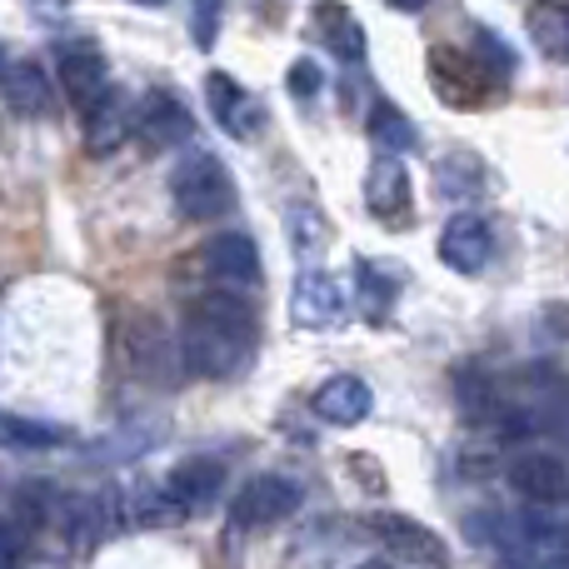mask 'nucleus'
I'll list each match as a JSON object with an SVG mask.
<instances>
[{
    "mask_svg": "<svg viewBox=\"0 0 569 569\" xmlns=\"http://www.w3.org/2000/svg\"><path fill=\"white\" fill-rule=\"evenodd\" d=\"M176 350H180V370L196 375V380H236V375H246L260 350L256 305L230 290H210L200 300H190L176 335Z\"/></svg>",
    "mask_w": 569,
    "mask_h": 569,
    "instance_id": "nucleus-1",
    "label": "nucleus"
},
{
    "mask_svg": "<svg viewBox=\"0 0 569 569\" xmlns=\"http://www.w3.org/2000/svg\"><path fill=\"white\" fill-rule=\"evenodd\" d=\"M355 569H395V565H385V560H365V565H355Z\"/></svg>",
    "mask_w": 569,
    "mask_h": 569,
    "instance_id": "nucleus-34",
    "label": "nucleus"
},
{
    "mask_svg": "<svg viewBox=\"0 0 569 569\" xmlns=\"http://www.w3.org/2000/svg\"><path fill=\"white\" fill-rule=\"evenodd\" d=\"M220 16H226V0H196V16H190V30H196V46L210 50L220 36Z\"/></svg>",
    "mask_w": 569,
    "mask_h": 569,
    "instance_id": "nucleus-30",
    "label": "nucleus"
},
{
    "mask_svg": "<svg viewBox=\"0 0 569 569\" xmlns=\"http://www.w3.org/2000/svg\"><path fill=\"white\" fill-rule=\"evenodd\" d=\"M126 140H130V106L120 90L106 86L86 106V150L90 156H116Z\"/></svg>",
    "mask_w": 569,
    "mask_h": 569,
    "instance_id": "nucleus-15",
    "label": "nucleus"
},
{
    "mask_svg": "<svg viewBox=\"0 0 569 569\" xmlns=\"http://www.w3.org/2000/svg\"><path fill=\"white\" fill-rule=\"evenodd\" d=\"M320 86H325V70L315 66L310 56H300L290 70H284V90H290L295 100H315L320 96Z\"/></svg>",
    "mask_w": 569,
    "mask_h": 569,
    "instance_id": "nucleus-29",
    "label": "nucleus"
},
{
    "mask_svg": "<svg viewBox=\"0 0 569 569\" xmlns=\"http://www.w3.org/2000/svg\"><path fill=\"white\" fill-rule=\"evenodd\" d=\"M0 445H10V450H56V445H66V430H60V425L0 415Z\"/></svg>",
    "mask_w": 569,
    "mask_h": 569,
    "instance_id": "nucleus-26",
    "label": "nucleus"
},
{
    "mask_svg": "<svg viewBox=\"0 0 569 569\" xmlns=\"http://www.w3.org/2000/svg\"><path fill=\"white\" fill-rule=\"evenodd\" d=\"M206 100H210L216 126L226 130L230 140H256L260 130H266V106H260L240 80H230L226 70H210L206 76Z\"/></svg>",
    "mask_w": 569,
    "mask_h": 569,
    "instance_id": "nucleus-8",
    "label": "nucleus"
},
{
    "mask_svg": "<svg viewBox=\"0 0 569 569\" xmlns=\"http://www.w3.org/2000/svg\"><path fill=\"white\" fill-rule=\"evenodd\" d=\"M365 530H370L390 555H400V560L425 565V569H450V550H445V540L430 530V525L410 520V515L370 510L365 515Z\"/></svg>",
    "mask_w": 569,
    "mask_h": 569,
    "instance_id": "nucleus-5",
    "label": "nucleus"
},
{
    "mask_svg": "<svg viewBox=\"0 0 569 569\" xmlns=\"http://www.w3.org/2000/svg\"><path fill=\"white\" fill-rule=\"evenodd\" d=\"M410 170L400 166V156H390V150H380V160L370 166V176H365V206H370L375 220H385V226L405 230V220H410Z\"/></svg>",
    "mask_w": 569,
    "mask_h": 569,
    "instance_id": "nucleus-11",
    "label": "nucleus"
},
{
    "mask_svg": "<svg viewBox=\"0 0 569 569\" xmlns=\"http://www.w3.org/2000/svg\"><path fill=\"white\" fill-rule=\"evenodd\" d=\"M435 186L450 200H480V196H490L495 176L475 150H455V156H445L440 166H435Z\"/></svg>",
    "mask_w": 569,
    "mask_h": 569,
    "instance_id": "nucleus-20",
    "label": "nucleus"
},
{
    "mask_svg": "<svg viewBox=\"0 0 569 569\" xmlns=\"http://www.w3.org/2000/svg\"><path fill=\"white\" fill-rule=\"evenodd\" d=\"M550 430H555V435H560V440L569 445V400L560 405V410H555V420H550Z\"/></svg>",
    "mask_w": 569,
    "mask_h": 569,
    "instance_id": "nucleus-32",
    "label": "nucleus"
},
{
    "mask_svg": "<svg viewBox=\"0 0 569 569\" xmlns=\"http://www.w3.org/2000/svg\"><path fill=\"white\" fill-rule=\"evenodd\" d=\"M510 490L535 505H555L569 495V465L560 455H520L510 465Z\"/></svg>",
    "mask_w": 569,
    "mask_h": 569,
    "instance_id": "nucleus-16",
    "label": "nucleus"
},
{
    "mask_svg": "<svg viewBox=\"0 0 569 569\" xmlns=\"http://www.w3.org/2000/svg\"><path fill=\"white\" fill-rule=\"evenodd\" d=\"M120 510H126V520L130 525H146V530H160V525H176V520H186V510H180L176 500L166 495V485H130V495H120Z\"/></svg>",
    "mask_w": 569,
    "mask_h": 569,
    "instance_id": "nucleus-23",
    "label": "nucleus"
},
{
    "mask_svg": "<svg viewBox=\"0 0 569 569\" xmlns=\"http://www.w3.org/2000/svg\"><path fill=\"white\" fill-rule=\"evenodd\" d=\"M140 6H166V0H140Z\"/></svg>",
    "mask_w": 569,
    "mask_h": 569,
    "instance_id": "nucleus-35",
    "label": "nucleus"
},
{
    "mask_svg": "<svg viewBox=\"0 0 569 569\" xmlns=\"http://www.w3.org/2000/svg\"><path fill=\"white\" fill-rule=\"evenodd\" d=\"M120 355H126L130 370H136L140 380H150V385H170L180 375L176 340H170L166 325H160L156 315H146V310H130L126 320H120Z\"/></svg>",
    "mask_w": 569,
    "mask_h": 569,
    "instance_id": "nucleus-3",
    "label": "nucleus"
},
{
    "mask_svg": "<svg viewBox=\"0 0 569 569\" xmlns=\"http://www.w3.org/2000/svg\"><path fill=\"white\" fill-rule=\"evenodd\" d=\"M220 490H226V465L220 460H186L176 465V470L166 475V495L180 505L186 515H206L210 505L220 500Z\"/></svg>",
    "mask_w": 569,
    "mask_h": 569,
    "instance_id": "nucleus-13",
    "label": "nucleus"
},
{
    "mask_svg": "<svg viewBox=\"0 0 569 569\" xmlns=\"http://www.w3.org/2000/svg\"><path fill=\"white\" fill-rule=\"evenodd\" d=\"M0 70H6V60H0Z\"/></svg>",
    "mask_w": 569,
    "mask_h": 569,
    "instance_id": "nucleus-36",
    "label": "nucleus"
},
{
    "mask_svg": "<svg viewBox=\"0 0 569 569\" xmlns=\"http://www.w3.org/2000/svg\"><path fill=\"white\" fill-rule=\"evenodd\" d=\"M170 200H176L180 220L210 226V220L236 210V176H230L210 150H190V156L176 166V176H170Z\"/></svg>",
    "mask_w": 569,
    "mask_h": 569,
    "instance_id": "nucleus-2",
    "label": "nucleus"
},
{
    "mask_svg": "<svg viewBox=\"0 0 569 569\" xmlns=\"http://www.w3.org/2000/svg\"><path fill=\"white\" fill-rule=\"evenodd\" d=\"M200 270L216 284H240L246 290V284H260V250L240 230H220L200 246Z\"/></svg>",
    "mask_w": 569,
    "mask_h": 569,
    "instance_id": "nucleus-10",
    "label": "nucleus"
},
{
    "mask_svg": "<svg viewBox=\"0 0 569 569\" xmlns=\"http://www.w3.org/2000/svg\"><path fill=\"white\" fill-rule=\"evenodd\" d=\"M370 140L380 150H390V156H405V150H415L420 146V136H415V126H410V116H405L400 106H390V100H375L370 106Z\"/></svg>",
    "mask_w": 569,
    "mask_h": 569,
    "instance_id": "nucleus-24",
    "label": "nucleus"
},
{
    "mask_svg": "<svg viewBox=\"0 0 569 569\" xmlns=\"http://www.w3.org/2000/svg\"><path fill=\"white\" fill-rule=\"evenodd\" d=\"M370 385L355 380V375H335V380H325L320 390H315V415L330 425H360L365 415H370Z\"/></svg>",
    "mask_w": 569,
    "mask_h": 569,
    "instance_id": "nucleus-19",
    "label": "nucleus"
},
{
    "mask_svg": "<svg viewBox=\"0 0 569 569\" xmlns=\"http://www.w3.org/2000/svg\"><path fill=\"white\" fill-rule=\"evenodd\" d=\"M425 70H430L435 96H440L450 110H485V100H490V90H495V80L485 76L480 60L455 50V46H430Z\"/></svg>",
    "mask_w": 569,
    "mask_h": 569,
    "instance_id": "nucleus-4",
    "label": "nucleus"
},
{
    "mask_svg": "<svg viewBox=\"0 0 569 569\" xmlns=\"http://www.w3.org/2000/svg\"><path fill=\"white\" fill-rule=\"evenodd\" d=\"M20 550H26V540H20V525L0 520V569H20Z\"/></svg>",
    "mask_w": 569,
    "mask_h": 569,
    "instance_id": "nucleus-31",
    "label": "nucleus"
},
{
    "mask_svg": "<svg viewBox=\"0 0 569 569\" xmlns=\"http://www.w3.org/2000/svg\"><path fill=\"white\" fill-rule=\"evenodd\" d=\"M400 284H405V276L390 266V260H385V266H380V260H360V266H355V300L365 305V315H370L375 325L390 315Z\"/></svg>",
    "mask_w": 569,
    "mask_h": 569,
    "instance_id": "nucleus-22",
    "label": "nucleus"
},
{
    "mask_svg": "<svg viewBox=\"0 0 569 569\" xmlns=\"http://www.w3.org/2000/svg\"><path fill=\"white\" fill-rule=\"evenodd\" d=\"M315 30H320V40L340 60H350V66L365 60V26L350 16V6H340V0H320V6H315Z\"/></svg>",
    "mask_w": 569,
    "mask_h": 569,
    "instance_id": "nucleus-21",
    "label": "nucleus"
},
{
    "mask_svg": "<svg viewBox=\"0 0 569 569\" xmlns=\"http://www.w3.org/2000/svg\"><path fill=\"white\" fill-rule=\"evenodd\" d=\"M300 505H305V490L295 480H284V475H256V480L236 495V505H230V525H240V530H266V525L290 520Z\"/></svg>",
    "mask_w": 569,
    "mask_h": 569,
    "instance_id": "nucleus-6",
    "label": "nucleus"
},
{
    "mask_svg": "<svg viewBox=\"0 0 569 569\" xmlns=\"http://www.w3.org/2000/svg\"><path fill=\"white\" fill-rule=\"evenodd\" d=\"M495 256V236L490 220L475 216V210H460L450 226L440 230V260L455 270V276H480Z\"/></svg>",
    "mask_w": 569,
    "mask_h": 569,
    "instance_id": "nucleus-9",
    "label": "nucleus"
},
{
    "mask_svg": "<svg viewBox=\"0 0 569 569\" xmlns=\"http://www.w3.org/2000/svg\"><path fill=\"white\" fill-rule=\"evenodd\" d=\"M345 315V295L340 284H335L325 270H300L295 276V290H290V320L300 325V330H330V325H340Z\"/></svg>",
    "mask_w": 569,
    "mask_h": 569,
    "instance_id": "nucleus-12",
    "label": "nucleus"
},
{
    "mask_svg": "<svg viewBox=\"0 0 569 569\" xmlns=\"http://www.w3.org/2000/svg\"><path fill=\"white\" fill-rule=\"evenodd\" d=\"M56 76H60V90H66L80 110H86L90 100L106 90V56H100L96 46H86V40H80V46H60Z\"/></svg>",
    "mask_w": 569,
    "mask_h": 569,
    "instance_id": "nucleus-17",
    "label": "nucleus"
},
{
    "mask_svg": "<svg viewBox=\"0 0 569 569\" xmlns=\"http://www.w3.org/2000/svg\"><path fill=\"white\" fill-rule=\"evenodd\" d=\"M130 130L140 136L146 150H170L196 136V120H190V110L170 90H146V100L130 110Z\"/></svg>",
    "mask_w": 569,
    "mask_h": 569,
    "instance_id": "nucleus-7",
    "label": "nucleus"
},
{
    "mask_svg": "<svg viewBox=\"0 0 569 569\" xmlns=\"http://www.w3.org/2000/svg\"><path fill=\"white\" fill-rule=\"evenodd\" d=\"M525 26H530V40L550 60H569V6L545 0V6H535L530 16H525Z\"/></svg>",
    "mask_w": 569,
    "mask_h": 569,
    "instance_id": "nucleus-25",
    "label": "nucleus"
},
{
    "mask_svg": "<svg viewBox=\"0 0 569 569\" xmlns=\"http://www.w3.org/2000/svg\"><path fill=\"white\" fill-rule=\"evenodd\" d=\"M290 246H295V256L300 260H315L325 250V240H330V230H325V220H320V210L315 206H290Z\"/></svg>",
    "mask_w": 569,
    "mask_h": 569,
    "instance_id": "nucleus-28",
    "label": "nucleus"
},
{
    "mask_svg": "<svg viewBox=\"0 0 569 569\" xmlns=\"http://www.w3.org/2000/svg\"><path fill=\"white\" fill-rule=\"evenodd\" d=\"M475 60L485 66V76L490 80H510L515 76V66H520V56H515V46L505 36H495L490 26H475V50H470Z\"/></svg>",
    "mask_w": 569,
    "mask_h": 569,
    "instance_id": "nucleus-27",
    "label": "nucleus"
},
{
    "mask_svg": "<svg viewBox=\"0 0 569 569\" xmlns=\"http://www.w3.org/2000/svg\"><path fill=\"white\" fill-rule=\"evenodd\" d=\"M0 96H6V106L16 110V116H50V106H56L50 80L36 60H6V70H0Z\"/></svg>",
    "mask_w": 569,
    "mask_h": 569,
    "instance_id": "nucleus-18",
    "label": "nucleus"
},
{
    "mask_svg": "<svg viewBox=\"0 0 569 569\" xmlns=\"http://www.w3.org/2000/svg\"><path fill=\"white\" fill-rule=\"evenodd\" d=\"M385 6H395V10H410V16H415V10H425V6H430V0H385Z\"/></svg>",
    "mask_w": 569,
    "mask_h": 569,
    "instance_id": "nucleus-33",
    "label": "nucleus"
},
{
    "mask_svg": "<svg viewBox=\"0 0 569 569\" xmlns=\"http://www.w3.org/2000/svg\"><path fill=\"white\" fill-rule=\"evenodd\" d=\"M455 400H460V415L475 425V430H500V420L510 415V385L490 380L480 370H465L455 380Z\"/></svg>",
    "mask_w": 569,
    "mask_h": 569,
    "instance_id": "nucleus-14",
    "label": "nucleus"
}]
</instances>
